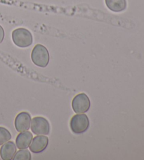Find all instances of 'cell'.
I'll use <instances>...</instances> for the list:
<instances>
[{
	"mask_svg": "<svg viewBox=\"0 0 144 160\" xmlns=\"http://www.w3.org/2000/svg\"><path fill=\"white\" fill-rule=\"evenodd\" d=\"M12 40L13 43L19 48H27L32 44L33 38L28 30L19 28L12 32Z\"/></svg>",
	"mask_w": 144,
	"mask_h": 160,
	"instance_id": "cell-1",
	"label": "cell"
},
{
	"mask_svg": "<svg viewBox=\"0 0 144 160\" xmlns=\"http://www.w3.org/2000/svg\"><path fill=\"white\" fill-rule=\"evenodd\" d=\"M31 59L36 66L44 68L48 65L50 57L49 52L45 47L38 44L32 49Z\"/></svg>",
	"mask_w": 144,
	"mask_h": 160,
	"instance_id": "cell-2",
	"label": "cell"
},
{
	"mask_svg": "<svg viewBox=\"0 0 144 160\" xmlns=\"http://www.w3.org/2000/svg\"><path fill=\"white\" fill-rule=\"evenodd\" d=\"M70 126L71 131L74 134H82L88 130L89 127V120L84 114H76L72 117Z\"/></svg>",
	"mask_w": 144,
	"mask_h": 160,
	"instance_id": "cell-3",
	"label": "cell"
},
{
	"mask_svg": "<svg viewBox=\"0 0 144 160\" xmlns=\"http://www.w3.org/2000/svg\"><path fill=\"white\" fill-rule=\"evenodd\" d=\"M90 100L84 93H80L73 98L72 107L76 114H84L90 108Z\"/></svg>",
	"mask_w": 144,
	"mask_h": 160,
	"instance_id": "cell-4",
	"label": "cell"
},
{
	"mask_svg": "<svg viewBox=\"0 0 144 160\" xmlns=\"http://www.w3.org/2000/svg\"><path fill=\"white\" fill-rule=\"evenodd\" d=\"M31 130L35 135H48L50 132V125L46 118L36 117L31 121Z\"/></svg>",
	"mask_w": 144,
	"mask_h": 160,
	"instance_id": "cell-5",
	"label": "cell"
},
{
	"mask_svg": "<svg viewBox=\"0 0 144 160\" xmlns=\"http://www.w3.org/2000/svg\"><path fill=\"white\" fill-rule=\"evenodd\" d=\"M31 123V117L29 113L23 112L16 116L15 118V128L18 132H23L28 130Z\"/></svg>",
	"mask_w": 144,
	"mask_h": 160,
	"instance_id": "cell-6",
	"label": "cell"
},
{
	"mask_svg": "<svg viewBox=\"0 0 144 160\" xmlns=\"http://www.w3.org/2000/svg\"><path fill=\"white\" fill-rule=\"evenodd\" d=\"M30 145V150L33 153H40L46 150L49 144V138L46 136H38L33 138Z\"/></svg>",
	"mask_w": 144,
	"mask_h": 160,
	"instance_id": "cell-7",
	"label": "cell"
},
{
	"mask_svg": "<svg viewBox=\"0 0 144 160\" xmlns=\"http://www.w3.org/2000/svg\"><path fill=\"white\" fill-rule=\"evenodd\" d=\"M16 146L14 142L8 141L5 142L0 149V156L3 160H12L16 152Z\"/></svg>",
	"mask_w": 144,
	"mask_h": 160,
	"instance_id": "cell-8",
	"label": "cell"
},
{
	"mask_svg": "<svg viewBox=\"0 0 144 160\" xmlns=\"http://www.w3.org/2000/svg\"><path fill=\"white\" fill-rule=\"evenodd\" d=\"M32 140V134L29 131L21 132L16 139V144L20 150L27 149L29 147Z\"/></svg>",
	"mask_w": 144,
	"mask_h": 160,
	"instance_id": "cell-9",
	"label": "cell"
},
{
	"mask_svg": "<svg viewBox=\"0 0 144 160\" xmlns=\"http://www.w3.org/2000/svg\"><path fill=\"white\" fill-rule=\"evenodd\" d=\"M107 7L114 12H120L125 10L126 0H105Z\"/></svg>",
	"mask_w": 144,
	"mask_h": 160,
	"instance_id": "cell-10",
	"label": "cell"
},
{
	"mask_svg": "<svg viewBox=\"0 0 144 160\" xmlns=\"http://www.w3.org/2000/svg\"><path fill=\"white\" fill-rule=\"evenodd\" d=\"M13 160H30L31 159V154L27 150H22L16 152Z\"/></svg>",
	"mask_w": 144,
	"mask_h": 160,
	"instance_id": "cell-11",
	"label": "cell"
},
{
	"mask_svg": "<svg viewBox=\"0 0 144 160\" xmlns=\"http://www.w3.org/2000/svg\"><path fill=\"white\" fill-rule=\"evenodd\" d=\"M12 138V135L7 128L0 127V145L4 144Z\"/></svg>",
	"mask_w": 144,
	"mask_h": 160,
	"instance_id": "cell-12",
	"label": "cell"
},
{
	"mask_svg": "<svg viewBox=\"0 0 144 160\" xmlns=\"http://www.w3.org/2000/svg\"><path fill=\"white\" fill-rule=\"evenodd\" d=\"M4 38V30L1 26H0V43L3 42V40Z\"/></svg>",
	"mask_w": 144,
	"mask_h": 160,
	"instance_id": "cell-13",
	"label": "cell"
}]
</instances>
